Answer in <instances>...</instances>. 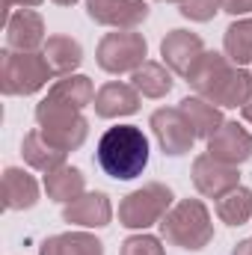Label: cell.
Instances as JSON below:
<instances>
[{
	"label": "cell",
	"mask_w": 252,
	"mask_h": 255,
	"mask_svg": "<svg viewBox=\"0 0 252 255\" xmlns=\"http://www.w3.org/2000/svg\"><path fill=\"white\" fill-rule=\"evenodd\" d=\"M65 154H68V151H60L57 145H51V142L42 136L39 128L27 130L24 139H21V157H24V163H27L30 169H36V172H51V169L65 166Z\"/></svg>",
	"instance_id": "e0dca14e"
},
{
	"label": "cell",
	"mask_w": 252,
	"mask_h": 255,
	"mask_svg": "<svg viewBox=\"0 0 252 255\" xmlns=\"http://www.w3.org/2000/svg\"><path fill=\"white\" fill-rule=\"evenodd\" d=\"M119 255H166V250H163V238H154L148 232H136L122 241Z\"/></svg>",
	"instance_id": "484cf974"
},
{
	"label": "cell",
	"mask_w": 252,
	"mask_h": 255,
	"mask_svg": "<svg viewBox=\"0 0 252 255\" xmlns=\"http://www.w3.org/2000/svg\"><path fill=\"white\" fill-rule=\"evenodd\" d=\"M45 193L51 202L57 205H68L74 202L77 196L86 193V175L77 169V166H60V169H51L45 172Z\"/></svg>",
	"instance_id": "7402d4cb"
},
{
	"label": "cell",
	"mask_w": 252,
	"mask_h": 255,
	"mask_svg": "<svg viewBox=\"0 0 252 255\" xmlns=\"http://www.w3.org/2000/svg\"><path fill=\"white\" fill-rule=\"evenodd\" d=\"M6 48L12 51H39L48 42L45 18L36 9H15L6 15Z\"/></svg>",
	"instance_id": "8fae6325"
},
{
	"label": "cell",
	"mask_w": 252,
	"mask_h": 255,
	"mask_svg": "<svg viewBox=\"0 0 252 255\" xmlns=\"http://www.w3.org/2000/svg\"><path fill=\"white\" fill-rule=\"evenodd\" d=\"M89 21L113 30H136L148 18L145 0H86Z\"/></svg>",
	"instance_id": "30bf717a"
},
{
	"label": "cell",
	"mask_w": 252,
	"mask_h": 255,
	"mask_svg": "<svg viewBox=\"0 0 252 255\" xmlns=\"http://www.w3.org/2000/svg\"><path fill=\"white\" fill-rule=\"evenodd\" d=\"M157 3H181V0H157Z\"/></svg>",
	"instance_id": "d6a6232c"
},
{
	"label": "cell",
	"mask_w": 252,
	"mask_h": 255,
	"mask_svg": "<svg viewBox=\"0 0 252 255\" xmlns=\"http://www.w3.org/2000/svg\"><path fill=\"white\" fill-rule=\"evenodd\" d=\"M223 54L235 65H244V68L252 63V15L235 18L226 27V33H223Z\"/></svg>",
	"instance_id": "cb8c5ba5"
},
{
	"label": "cell",
	"mask_w": 252,
	"mask_h": 255,
	"mask_svg": "<svg viewBox=\"0 0 252 255\" xmlns=\"http://www.w3.org/2000/svg\"><path fill=\"white\" fill-rule=\"evenodd\" d=\"M42 54H45V60H48L51 68H54L57 77L74 74L77 65L83 63V45H80L77 39L65 36V33H54V36H48Z\"/></svg>",
	"instance_id": "d6986e66"
},
{
	"label": "cell",
	"mask_w": 252,
	"mask_h": 255,
	"mask_svg": "<svg viewBox=\"0 0 252 255\" xmlns=\"http://www.w3.org/2000/svg\"><path fill=\"white\" fill-rule=\"evenodd\" d=\"M181 113L187 116V122L193 125L196 130V139H211L223 122H226V116H223V110L217 107V104H211V101H205V98H199V95H187V98H181Z\"/></svg>",
	"instance_id": "ac0fdd59"
},
{
	"label": "cell",
	"mask_w": 252,
	"mask_h": 255,
	"mask_svg": "<svg viewBox=\"0 0 252 255\" xmlns=\"http://www.w3.org/2000/svg\"><path fill=\"white\" fill-rule=\"evenodd\" d=\"M148 128L160 145L163 154L169 157H181L193 151V142H196V130L187 122V116L181 113V107H157L148 119Z\"/></svg>",
	"instance_id": "ba28073f"
},
{
	"label": "cell",
	"mask_w": 252,
	"mask_h": 255,
	"mask_svg": "<svg viewBox=\"0 0 252 255\" xmlns=\"http://www.w3.org/2000/svg\"><path fill=\"white\" fill-rule=\"evenodd\" d=\"M241 116H244V122H250V125H252V98L241 107Z\"/></svg>",
	"instance_id": "4dcf8cb0"
},
{
	"label": "cell",
	"mask_w": 252,
	"mask_h": 255,
	"mask_svg": "<svg viewBox=\"0 0 252 255\" xmlns=\"http://www.w3.org/2000/svg\"><path fill=\"white\" fill-rule=\"evenodd\" d=\"M139 101L142 95L130 86V83H122V80H107L98 92H95V116L98 119H125V116H133L139 110Z\"/></svg>",
	"instance_id": "9a60e30c"
},
{
	"label": "cell",
	"mask_w": 252,
	"mask_h": 255,
	"mask_svg": "<svg viewBox=\"0 0 252 255\" xmlns=\"http://www.w3.org/2000/svg\"><path fill=\"white\" fill-rule=\"evenodd\" d=\"M63 220L68 226H80V229H104L113 220V202L107 193L89 190L77 196L74 202L63 205Z\"/></svg>",
	"instance_id": "5bb4252c"
},
{
	"label": "cell",
	"mask_w": 252,
	"mask_h": 255,
	"mask_svg": "<svg viewBox=\"0 0 252 255\" xmlns=\"http://www.w3.org/2000/svg\"><path fill=\"white\" fill-rule=\"evenodd\" d=\"M45 0H3V12L6 15H12L15 9L12 6H21V9H33V6H42Z\"/></svg>",
	"instance_id": "f1b7e54d"
},
{
	"label": "cell",
	"mask_w": 252,
	"mask_h": 255,
	"mask_svg": "<svg viewBox=\"0 0 252 255\" xmlns=\"http://www.w3.org/2000/svg\"><path fill=\"white\" fill-rule=\"evenodd\" d=\"M202 54H205V42H202L199 33H190V30H169L160 42L163 65L172 74H181V77H187V71L196 65V60Z\"/></svg>",
	"instance_id": "4fadbf2b"
},
{
	"label": "cell",
	"mask_w": 252,
	"mask_h": 255,
	"mask_svg": "<svg viewBox=\"0 0 252 255\" xmlns=\"http://www.w3.org/2000/svg\"><path fill=\"white\" fill-rule=\"evenodd\" d=\"M36 128L42 130V136L57 145L60 151H77L86 136H89V122L83 116V110L71 107V104H63L57 98H42L36 104Z\"/></svg>",
	"instance_id": "5b68a950"
},
{
	"label": "cell",
	"mask_w": 252,
	"mask_h": 255,
	"mask_svg": "<svg viewBox=\"0 0 252 255\" xmlns=\"http://www.w3.org/2000/svg\"><path fill=\"white\" fill-rule=\"evenodd\" d=\"M48 98H57L63 104H71L77 110L89 107L95 101V86L86 74H65V77H57L48 89Z\"/></svg>",
	"instance_id": "603a6c76"
},
{
	"label": "cell",
	"mask_w": 252,
	"mask_h": 255,
	"mask_svg": "<svg viewBox=\"0 0 252 255\" xmlns=\"http://www.w3.org/2000/svg\"><path fill=\"white\" fill-rule=\"evenodd\" d=\"M54 3H57V6H74L77 0H54Z\"/></svg>",
	"instance_id": "1f68e13d"
},
{
	"label": "cell",
	"mask_w": 252,
	"mask_h": 255,
	"mask_svg": "<svg viewBox=\"0 0 252 255\" xmlns=\"http://www.w3.org/2000/svg\"><path fill=\"white\" fill-rule=\"evenodd\" d=\"M95 163L116 181H133L148 166V136L136 125L107 128L95 145Z\"/></svg>",
	"instance_id": "7a4b0ae2"
},
{
	"label": "cell",
	"mask_w": 252,
	"mask_h": 255,
	"mask_svg": "<svg viewBox=\"0 0 252 255\" xmlns=\"http://www.w3.org/2000/svg\"><path fill=\"white\" fill-rule=\"evenodd\" d=\"M54 68L48 65L42 51H12L3 48L0 54V92L9 98L36 95L54 80Z\"/></svg>",
	"instance_id": "277c9868"
},
{
	"label": "cell",
	"mask_w": 252,
	"mask_h": 255,
	"mask_svg": "<svg viewBox=\"0 0 252 255\" xmlns=\"http://www.w3.org/2000/svg\"><path fill=\"white\" fill-rule=\"evenodd\" d=\"M39 255H104V244L92 232H60L42 241Z\"/></svg>",
	"instance_id": "ffe728a7"
},
{
	"label": "cell",
	"mask_w": 252,
	"mask_h": 255,
	"mask_svg": "<svg viewBox=\"0 0 252 255\" xmlns=\"http://www.w3.org/2000/svg\"><path fill=\"white\" fill-rule=\"evenodd\" d=\"M145 60H148V42L136 30L104 33L95 48V63L107 74H133Z\"/></svg>",
	"instance_id": "52a82bcc"
},
{
	"label": "cell",
	"mask_w": 252,
	"mask_h": 255,
	"mask_svg": "<svg viewBox=\"0 0 252 255\" xmlns=\"http://www.w3.org/2000/svg\"><path fill=\"white\" fill-rule=\"evenodd\" d=\"M190 178H193V187L199 196L205 199H223L229 190H235L241 184V169L232 166V163H223L217 157H211L208 151L199 154L190 166Z\"/></svg>",
	"instance_id": "9c48e42d"
},
{
	"label": "cell",
	"mask_w": 252,
	"mask_h": 255,
	"mask_svg": "<svg viewBox=\"0 0 252 255\" xmlns=\"http://www.w3.org/2000/svg\"><path fill=\"white\" fill-rule=\"evenodd\" d=\"M214 208H217L220 223H226V226H232V229L247 226L252 220V190L244 187V184H238L235 190H229L223 199H217Z\"/></svg>",
	"instance_id": "d4e9b609"
},
{
	"label": "cell",
	"mask_w": 252,
	"mask_h": 255,
	"mask_svg": "<svg viewBox=\"0 0 252 255\" xmlns=\"http://www.w3.org/2000/svg\"><path fill=\"white\" fill-rule=\"evenodd\" d=\"M220 6H223V12H229L235 18L252 15V0H220Z\"/></svg>",
	"instance_id": "83f0119b"
},
{
	"label": "cell",
	"mask_w": 252,
	"mask_h": 255,
	"mask_svg": "<svg viewBox=\"0 0 252 255\" xmlns=\"http://www.w3.org/2000/svg\"><path fill=\"white\" fill-rule=\"evenodd\" d=\"M39 181L21 169V166H6L3 169V208L6 211H30L39 202Z\"/></svg>",
	"instance_id": "2e32d148"
},
{
	"label": "cell",
	"mask_w": 252,
	"mask_h": 255,
	"mask_svg": "<svg viewBox=\"0 0 252 255\" xmlns=\"http://www.w3.org/2000/svg\"><path fill=\"white\" fill-rule=\"evenodd\" d=\"M184 80L193 95L217 104L220 110H238L252 98V71L235 65L220 51H205Z\"/></svg>",
	"instance_id": "6da1fadb"
},
{
	"label": "cell",
	"mask_w": 252,
	"mask_h": 255,
	"mask_svg": "<svg viewBox=\"0 0 252 255\" xmlns=\"http://www.w3.org/2000/svg\"><path fill=\"white\" fill-rule=\"evenodd\" d=\"M130 86L142 95V98H166L175 86L172 71L157 60H145L133 74H130Z\"/></svg>",
	"instance_id": "44dd1931"
},
{
	"label": "cell",
	"mask_w": 252,
	"mask_h": 255,
	"mask_svg": "<svg viewBox=\"0 0 252 255\" xmlns=\"http://www.w3.org/2000/svg\"><path fill=\"white\" fill-rule=\"evenodd\" d=\"M160 238L178 250L199 253L214 241V220L202 199H178L160 220Z\"/></svg>",
	"instance_id": "3957f363"
},
{
	"label": "cell",
	"mask_w": 252,
	"mask_h": 255,
	"mask_svg": "<svg viewBox=\"0 0 252 255\" xmlns=\"http://www.w3.org/2000/svg\"><path fill=\"white\" fill-rule=\"evenodd\" d=\"M175 205V193L160 181H148L136 190H130L119 202V226L130 232H145L151 226H160L166 211Z\"/></svg>",
	"instance_id": "8992f818"
},
{
	"label": "cell",
	"mask_w": 252,
	"mask_h": 255,
	"mask_svg": "<svg viewBox=\"0 0 252 255\" xmlns=\"http://www.w3.org/2000/svg\"><path fill=\"white\" fill-rule=\"evenodd\" d=\"M208 154L223 160V163L241 166V163H247L252 157V133L241 122L226 119L223 128L208 139Z\"/></svg>",
	"instance_id": "7c38bea8"
},
{
	"label": "cell",
	"mask_w": 252,
	"mask_h": 255,
	"mask_svg": "<svg viewBox=\"0 0 252 255\" xmlns=\"http://www.w3.org/2000/svg\"><path fill=\"white\" fill-rule=\"evenodd\" d=\"M232 255H252V238H247V241H241V244H235V250H232Z\"/></svg>",
	"instance_id": "f546056e"
},
{
	"label": "cell",
	"mask_w": 252,
	"mask_h": 255,
	"mask_svg": "<svg viewBox=\"0 0 252 255\" xmlns=\"http://www.w3.org/2000/svg\"><path fill=\"white\" fill-rule=\"evenodd\" d=\"M181 18H187L193 24H208L217 18V12H223L220 0H181L178 3Z\"/></svg>",
	"instance_id": "4316f807"
}]
</instances>
